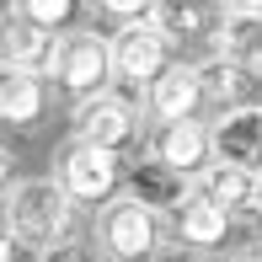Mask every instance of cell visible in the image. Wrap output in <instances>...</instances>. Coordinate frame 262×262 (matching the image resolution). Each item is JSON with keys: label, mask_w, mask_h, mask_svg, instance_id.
<instances>
[{"label": "cell", "mask_w": 262, "mask_h": 262, "mask_svg": "<svg viewBox=\"0 0 262 262\" xmlns=\"http://www.w3.org/2000/svg\"><path fill=\"white\" fill-rule=\"evenodd\" d=\"M43 262H80V257H64V252H59V257H43Z\"/></svg>", "instance_id": "22"}, {"label": "cell", "mask_w": 262, "mask_h": 262, "mask_svg": "<svg viewBox=\"0 0 262 262\" xmlns=\"http://www.w3.org/2000/svg\"><path fill=\"white\" fill-rule=\"evenodd\" d=\"M150 161L166 166V171H177V177H198L204 166L214 161V145H209V128L198 123H156L150 128Z\"/></svg>", "instance_id": "10"}, {"label": "cell", "mask_w": 262, "mask_h": 262, "mask_svg": "<svg viewBox=\"0 0 262 262\" xmlns=\"http://www.w3.org/2000/svg\"><path fill=\"white\" fill-rule=\"evenodd\" d=\"M70 123H75V145L107 150V156H123V150L139 139V113H134V102L113 97V91L75 102V118H70Z\"/></svg>", "instance_id": "5"}, {"label": "cell", "mask_w": 262, "mask_h": 262, "mask_svg": "<svg viewBox=\"0 0 262 262\" xmlns=\"http://www.w3.org/2000/svg\"><path fill=\"white\" fill-rule=\"evenodd\" d=\"M214 54L235 59L241 70H262V0L252 6H225L220 27H214Z\"/></svg>", "instance_id": "11"}, {"label": "cell", "mask_w": 262, "mask_h": 262, "mask_svg": "<svg viewBox=\"0 0 262 262\" xmlns=\"http://www.w3.org/2000/svg\"><path fill=\"white\" fill-rule=\"evenodd\" d=\"M156 27L166 32V43H193V38H209V11L204 6H156Z\"/></svg>", "instance_id": "17"}, {"label": "cell", "mask_w": 262, "mask_h": 262, "mask_svg": "<svg viewBox=\"0 0 262 262\" xmlns=\"http://www.w3.org/2000/svg\"><path fill=\"white\" fill-rule=\"evenodd\" d=\"M0 262H27V246H21L6 225H0Z\"/></svg>", "instance_id": "20"}, {"label": "cell", "mask_w": 262, "mask_h": 262, "mask_svg": "<svg viewBox=\"0 0 262 262\" xmlns=\"http://www.w3.org/2000/svg\"><path fill=\"white\" fill-rule=\"evenodd\" d=\"M123 193L134 198V204H145L150 214H166V220H171V214L193 198V177H177V171H166L156 161H139V166L123 171Z\"/></svg>", "instance_id": "13"}, {"label": "cell", "mask_w": 262, "mask_h": 262, "mask_svg": "<svg viewBox=\"0 0 262 262\" xmlns=\"http://www.w3.org/2000/svg\"><path fill=\"white\" fill-rule=\"evenodd\" d=\"M0 225L16 235L27 252L59 257L75 235V204L59 187V177H27L0 198Z\"/></svg>", "instance_id": "1"}, {"label": "cell", "mask_w": 262, "mask_h": 262, "mask_svg": "<svg viewBox=\"0 0 262 262\" xmlns=\"http://www.w3.org/2000/svg\"><path fill=\"white\" fill-rule=\"evenodd\" d=\"M230 214H225V209H214L209 204V198H187V204L182 209H177L171 214V230H177V246H187V252H214V246H225V235H230Z\"/></svg>", "instance_id": "14"}, {"label": "cell", "mask_w": 262, "mask_h": 262, "mask_svg": "<svg viewBox=\"0 0 262 262\" xmlns=\"http://www.w3.org/2000/svg\"><path fill=\"white\" fill-rule=\"evenodd\" d=\"M43 75H49L54 86L75 91L80 102L102 97L107 80H113V43H107L102 32H91V27H70V32L54 38V54H49V64H43Z\"/></svg>", "instance_id": "2"}, {"label": "cell", "mask_w": 262, "mask_h": 262, "mask_svg": "<svg viewBox=\"0 0 262 262\" xmlns=\"http://www.w3.org/2000/svg\"><path fill=\"white\" fill-rule=\"evenodd\" d=\"M21 16L38 21L43 32H54V38H59V27L75 16V6H70V0H21Z\"/></svg>", "instance_id": "18"}, {"label": "cell", "mask_w": 262, "mask_h": 262, "mask_svg": "<svg viewBox=\"0 0 262 262\" xmlns=\"http://www.w3.org/2000/svg\"><path fill=\"white\" fill-rule=\"evenodd\" d=\"M11 187H16V182H11V150H6V145H0V198H6V193H11Z\"/></svg>", "instance_id": "21"}, {"label": "cell", "mask_w": 262, "mask_h": 262, "mask_svg": "<svg viewBox=\"0 0 262 262\" xmlns=\"http://www.w3.org/2000/svg\"><path fill=\"white\" fill-rule=\"evenodd\" d=\"M150 262H214V257H204V252H187V246H161Z\"/></svg>", "instance_id": "19"}, {"label": "cell", "mask_w": 262, "mask_h": 262, "mask_svg": "<svg viewBox=\"0 0 262 262\" xmlns=\"http://www.w3.org/2000/svg\"><path fill=\"white\" fill-rule=\"evenodd\" d=\"M246 262H262V257H246Z\"/></svg>", "instance_id": "23"}, {"label": "cell", "mask_w": 262, "mask_h": 262, "mask_svg": "<svg viewBox=\"0 0 262 262\" xmlns=\"http://www.w3.org/2000/svg\"><path fill=\"white\" fill-rule=\"evenodd\" d=\"M198 102H204V80H198V64H187V59H171L145 86V113L156 123H193Z\"/></svg>", "instance_id": "9"}, {"label": "cell", "mask_w": 262, "mask_h": 262, "mask_svg": "<svg viewBox=\"0 0 262 262\" xmlns=\"http://www.w3.org/2000/svg\"><path fill=\"white\" fill-rule=\"evenodd\" d=\"M107 43H113V80H128V86H139V91L171 64V43H166V32L156 27V16L113 27Z\"/></svg>", "instance_id": "4"}, {"label": "cell", "mask_w": 262, "mask_h": 262, "mask_svg": "<svg viewBox=\"0 0 262 262\" xmlns=\"http://www.w3.org/2000/svg\"><path fill=\"white\" fill-rule=\"evenodd\" d=\"M0 118L16 128L43 118V75L38 70H0Z\"/></svg>", "instance_id": "15"}, {"label": "cell", "mask_w": 262, "mask_h": 262, "mask_svg": "<svg viewBox=\"0 0 262 262\" xmlns=\"http://www.w3.org/2000/svg\"><path fill=\"white\" fill-rule=\"evenodd\" d=\"M59 187L70 193V204H97L107 209L123 187V161L107 156V150H91V145H70L59 156Z\"/></svg>", "instance_id": "6"}, {"label": "cell", "mask_w": 262, "mask_h": 262, "mask_svg": "<svg viewBox=\"0 0 262 262\" xmlns=\"http://www.w3.org/2000/svg\"><path fill=\"white\" fill-rule=\"evenodd\" d=\"M49 54H54V32H43L38 21H27L21 6L0 11V70H38L43 75Z\"/></svg>", "instance_id": "12"}, {"label": "cell", "mask_w": 262, "mask_h": 262, "mask_svg": "<svg viewBox=\"0 0 262 262\" xmlns=\"http://www.w3.org/2000/svg\"><path fill=\"white\" fill-rule=\"evenodd\" d=\"M97 246L113 262H150L161 252V214L118 193L107 209H97Z\"/></svg>", "instance_id": "3"}, {"label": "cell", "mask_w": 262, "mask_h": 262, "mask_svg": "<svg viewBox=\"0 0 262 262\" xmlns=\"http://www.w3.org/2000/svg\"><path fill=\"white\" fill-rule=\"evenodd\" d=\"M193 193L209 198L214 209H225L230 220H262V177H257V171H241V166L209 161L204 171L193 177Z\"/></svg>", "instance_id": "7"}, {"label": "cell", "mask_w": 262, "mask_h": 262, "mask_svg": "<svg viewBox=\"0 0 262 262\" xmlns=\"http://www.w3.org/2000/svg\"><path fill=\"white\" fill-rule=\"evenodd\" d=\"M209 145H214V161L262 177V102H246V107L220 113L214 128H209Z\"/></svg>", "instance_id": "8"}, {"label": "cell", "mask_w": 262, "mask_h": 262, "mask_svg": "<svg viewBox=\"0 0 262 262\" xmlns=\"http://www.w3.org/2000/svg\"><path fill=\"white\" fill-rule=\"evenodd\" d=\"M198 80H204V102H220L225 113L230 107H246V91H252V70H241L235 59L214 54L198 64Z\"/></svg>", "instance_id": "16"}]
</instances>
